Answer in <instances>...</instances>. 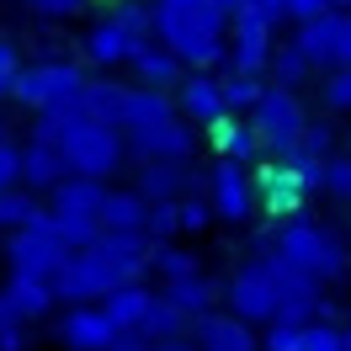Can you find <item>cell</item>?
Segmentation results:
<instances>
[{
    "instance_id": "cell-1",
    "label": "cell",
    "mask_w": 351,
    "mask_h": 351,
    "mask_svg": "<svg viewBox=\"0 0 351 351\" xmlns=\"http://www.w3.org/2000/svg\"><path fill=\"white\" fill-rule=\"evenodd\" d=\"M154 38L192 75H208L213 64L229 59V16H219L208 0H165V5H154Z\"/></svg>"
},
{
    "instance_id": "cell-2",
    "label": "cell",
    "mask_w": 351,
    "mask_h": 351,
    "mask_svg": "<svg viewBox=\"0 0 351 351\" xmlns=\"http://www.w3.org/2000/svg\"><path fill=\"white\" fill-rule=\"evenodd\" d=\"M271 256H277V261H287L293 271L314 277L319 287H325V282H341V277L351 271L346 240H341L335 229H325V223H314V219H287L282 229H277Z\"/></svg>"
},
{
    "instance_id": "cell-3",
    "label": "cell",
    "mask_w": 351,
    "mask_h": 351,
    "mask_svg": "<svg viewBox=\"0 0 351 351\" xmlns=\"http://www.w3.org/2000/svg\"><path fill=\"white\" fill-rule=\"evenodd\" d=\"M107 181H86V176H69L64 186L53 192V208H48V219H53V234L69 245V256L75 250H90V245L101 240L107 229H101V202H107Z\"/></svg>"
},
{
    "instance_id": "cell-4",
    "label": "cell",
    "mask_w": 351,
    "mask_h": 351,
    "mask_svg": "<svg viewBox=\"0 0 351 351\" xmlns=\"http://www.w3.org/2000/svg\"><path fill=\"white\" fill-rule=\"evenodd\" d=\"M250 128L261 133L266 154H277V160H293L298 144H304V128H308V112L298 101V90H282V86H266L261 107L250 112Z\"/></svg>"
},
{
    "instance_id": "cell-5",
    "label": "cell",
    "mask_w": 351,
    "mask_h": 351,
    "mask_svg": "<svg viewBox=\"0 0 351 351\" xmlns=\"http://www.w3.org/2000/svg\"><path fill=\"white\" fill-rule=\"evenodd\" d=\"M59 154H64L69 176H86V181H107L117 165H123V154H128V138L117 128H101V123H80V128L69 133L64 144H59Z\"/></svg>"
},
{
    "instance_id": "cell-6",
    "label": "cell",
    "mask_w": 351,
    "mask_h": 351,
    "mask_svg": "<svg viewBox=\"0 0 351 351\" xmlns=\"http://www.w3.org/2000/svg\"><path fill=\"white\" fill-rule=\"evenodd\" d=\"M5 261H11V277H38V282H53L69 261V245L53 234V219H38L32 229H16L5 240Z\"/></svg>"
},
{
    "instance_id": "cell-7",
    "label": "cell",
    "mask_w": 351,
    "mask_h": 351,
    "mask_svg": "<svg viewBox=\"0 0 351 351\" xmlns=\"http://www.w3.org/2000/svg\"><path fill=\"white\" fill-rule=\"evenodd\" d=\"M86 90V75L80 64H64V59H43V64H27L11 101H22L27 112H48V107H64V101H80Z\"/></svg>"
},
{
    "instance_id": "cell-8",
    "label": "cell",
    "mask_w": 351,
    "mask_h": 351,
    "mask_svg": "<svg viewBox=\"0 0 351 351\" xmlns=\"http://www.w3.org/2000/svg\"><path fill=\"white\" fill-rule=\"evenodd\" d=\"M223 304H229V314L240 319V325H277V282H271V261L266 256H256L250 266H240L234 277H229V287H223Z\"/></svg>"
},
{
    "instance_id": "cell-9",
    "label": "cell",
    "mask_w": 351,
    "mask_h": 351,
    "mask_svg": "<svg viewBox=\"0 0 351 351\" xmlns=\"http://www.w3.org/2000/svg\"><path fill=\"white\" fill-rule=\"evenodd\" d=\"M208 202H213V219L245 223L256 208H261L256 171H250V165H234V160H219V165L208 171Z\"/></svg>"
},
{
    "instance_id": "cell-10",
    "label": "cell",
    "mask_w": 351,
    "mask_h": 351,
    "mask_svg": "<svg viewBox=\"0 0 351 351\" xmlns=\"http://www.w3.org/2000/svg\"><path fill=\"white\" fill-rule=\"evenodd\" d=\"M271 59H277V48H271V22H266L261 11L245 5L240 16L229 22V75L261 80V69H271Z\"/></svg>"
},
{
    "instance_id": "cell-11",
    "label": "cell",
    "mask_w": 351,
    "mask_h": 351,
    "mask_svg": "<svg viewBox=\"0 0 351 351\" xmlns=\"http://www.w3.org/2000/svg\"><path fill=\"white\" fill-rule=\"evenodd\" d=\"M86 256L96 261V271L107 277L112 293H117V287H133L149 271V240H144V234H101Z\"/></svg>"
},
{
    "instance_id": "cell-12",
    "label": "cell",
    "mask_w": 351,
    "mask_h": 351,
    "mask_svg": "<svg viewBox=\"0 0 351 351\" xmlns=\"http://www.w3.org/2000/svg\"><path fill=\"white\" fill-rule=\"evenodd\" d=\"M266 261H271V282H277V325H314L325 314V287L277 256H266Z\"/></svg>"
},
{
    "instance_id": "cell-13",
    "label": "cell",
    "mask_w": 351,
    "mask_h": 351,
    "mask_svg": "<svg viewBox=\"0 0 351 351\" xmlns=\"http://www.w3.org/2000/svg\"><path fill=\"white\" fill-rule=\"evenodd\" d=\"M256 192H261V208H266V213L287 223V213H298V208H304V192H314V181H308L298 165L271 160V165L256 171Z\"/></svg>"
},
{
    "instance_id": "cell-14",
    "label": "cell",
    "mask_w": 351,
    "mask_h": 351,
    "mask_svg": "<svg viewBox=\"0 0 351 351\" xmlns=\"http://www.w3.org/2000/svg\"><path fill=\"white\" fill-rule=\"evenodd\" d=\"M128 138V149L144 154V165L154 160H165V165H186L192 160V128H186V117H171V123H154V128H138V133H123Z\"/></svg>"
},
{
    "instance_id": "cell-15",
    "label": "cell",
    "mask_w": 351,
    "mask_h": 351,
    "mask_svg": "<svg viewBox=\"0 0 351 351\" xmlns=\"http://www.w3.org/2000/svg\"><path fill=\"white\" fill-rule=\"evenodd\" d=\"M117 335H123V330L101 314V304L69 308L64 319H59V346H64V351H112V346H117Z\"/></svg>"
},
{
    "instance_id": "cell-16",
    "label": "cell",
    "mask_w": 351,
    "mask_h": 351,
    "mask_svg": "<svg viewBox=\"0 0 351 351\" xmlns=\"http://www.w3.org/2000/svg\"><path fill=\"white\" fill-rule=\"evenodd\" d=\"M112 287H107V277L96 271V261H90L86 250H75L64 261V271L53 277V298L59 304H69V308H90V304H101Z\"/></svg>"
},
{
    "instance_id": "cell-17",
    "label": "cell",
    "mask_w": 351,
    "mask_h": 351,
    "mask_svg": "<svg viewBox=\"0 0 351 351\" xmlns=\"http://www.w3.org/2000/svg\"><path fill=\"white\" fill-rule=\"evenodd\" d=\"M176 107L186 123H202V128H213L229 117V101H223V80L219 75H186L181 86H176Z\"/></svg>"
},
{
    "instance_id": "cell-18",
    "label": "cell",
    "mask_w": 351,
    "mask_h": 351,
    "mask_svg": "<svg viewBox=\"0 0 351 351\" xmlns=\"http://www.w3.org/2000/svg\"><path fill=\"white\" fill-rule=\"evenodd\" d=\"M133 192L154 208V202H181V197H192V192H202V181L186 171V165H165V160H154V165H138Z\"/></svg>"
},
{
    "instance_id": "cell-19",
    "label": "cell",
    "mask_w": 351,
    "mask_h": 351,
    "mask_svg": "<svg viewBox=\"0 0 351 351\" xmlns=\"http://www.w3.org/2000/svg\"><path fill=\"white\" fill-rule=\"evenodd\" d=\"M133 48H138V38L117 22V11H107V16H96V22L86 27V59H90V64H101V69L128 64Z\"/></svg>"
},
{
    "instance_id": "cell-20",
    "label": "cell",
    "mask_w": 351,
    "mask_h": 351,
    "mask_svg": "<svg viewBox=\"0 0 351 351\" xmlns=\"http://www.w3.org/2000/svg\"><path fill=\"white\" fill-rule=\"evenodd\" d=\"M64 181H69V165H64V154H59V144H38V138L22 144V186L32 197H38V192L53 197Z\"/></svg>"
},
{
    "instance_id": "cell-21",
    "label": "cell",
    "mask_w": 351,
    "mask_h": 351,
    "mask_svg": "<svg viewBox=\"0 0 351 351\" xmlns=\"http://www.w3.org/2000/svg\"><path fill=\"white\" fill-rule=\"evenodd\" d=\"M128 96L133 86H117V80H86V90H80V112H86L90 123H101V128H123L128 123Z\"/></svg>"
},
{
    "instance_id": "cell-22",
    "label": "cell",
    "mask_w": 351,
    "mask_h": 351,
    "mask_svg": "<svg viewBox=\"0 0 351 351\" xmlns=\"http://www.w3.org/2000/svg\"><path fill=\"white\" fill-rule=\"evenodd\" d=\"M208 138H213V149H219V160H234V165H256L266 154V144H261V133L250 128V117H223V123H213L208 128Z\"/></svg>"
},
{
    "instance_id": "cell-23",
    "label": "cell",
    "mask_w": 351,
    "mask_h": 351,
    "mask_svg": "<svg viewBox=\"0 0 351 351\" xmlns=\"http://www.w3.org/2000/svg\"><path fill=\"white\" fill-rule=\"evenodd\" d=\"M192 341L202 351H261V335L250 325H240L234 314H208L192 325Z\"/></svg>"
},
{
    "instance_id": "cell-24",
    "label": "cell",
    "mask_w": 351,
    "mask_h": 351,
    "mask_svg": "<svg viewBox=\"0 0 351 351\" xmlns=\"http://www.w3.org/2000/svg\"><path fill=\"white\" fill-rule=\"evenodd\" d=\"M128 64H133V75H138V86H149V90H171V86L186 80V64L160 43H138Z\"/></svg>"
},
{
    "instance_id": "cell-25",
    "label": "cell",
    "mask_w": 351,
    "mask_h": 351,
    "mask_svg": "<svg viewBox=\"0 0 351 351\" xmlns=\"http://www.w3.org/2000/svg\"><path fill=\"white\" fill-rule=\"evenodd\" d=\"M101 229L107 234H144L149 229V202L138 197L133 186H123V192L112 186L107 202H101Z\"/></svg>"
},
{
    "instance_id": "cell-26",
    "label": "cell",
    "mask_w": 351,
    "mask_h": 351,
    "mask_svg": "<svg viewBox=\"0 0 351 351\" xmlns=\"http://www.w3.org/2000/svg\"><path fill=\"white\" fill-rule=\"evenodd\" d=\"M149 304H154V293H149L144 282H133V287H117V293H107V298H101V314H107V319L123 330V335H138V325H144Z\"/></svg>"
},
{
    "instance_id": "cell-27",
    "label": "cell",
    "mask_w": 351,
    "mask_h": 351,
    "mask_svg": "<svg viewBox=\"0 0 351 351\" xmlns=\"http://www.w3.org/2000/svg\"><path fill=\"white\" fill-rule=\"evenodd\" d=\"M160 298L176 304L197 325V319H208V308H213V282H208V271H192V277H181V282H160Z\"/></svg>"
},
{
    "instance_id": "cell-28",
    "label": "cell",
    "mask_w": 351,
    "mask_h": 351,
    "mask_svg": "<svg viewBox=\"0 0 351 351\" xmlns=\"http://www.w3.org/2000/svg\"><path fill=\"white\" fill-rule=\"evenodd\" d=\"M0 298L16 308V319H22V325H27V319H43L48 308L59 304V298H53V282H38V277H11Z\"/></svg>"
},
{
    "instance_id": "cell-29",
    "label": "cell",
    "mask_w": 351,
    "mask_h": 351,
    "mask_svg": "<svg viewBox=\"0 0 351 351\" xmlns=\"http://www.w3.org/2000/svg\"><path fill=\"white\" fill-rule=\"evenodd\" d=\"M171 117H181V107H176V101L165 96V90L133 86V96H128V123H123V133L154 128V123H171Z\"/></svg>"
},
{
    "instance_id": "cell-30",
    "label": "cell",
    "mask_w": 351,
    "mask_h": 351,
    "mask_svg": "<svg viewBox=\"0 0 351 351\" xmlns=\"http://www.w3.org/2000/svg\"><path fill=\"white\" fill-rule=\"evenodd\" d=\"M138 335H144L149 346H160V341H176V335H192V319H186L176 304H165V298L154 293V304H149V314H144Z\"/></svg>"
},
{
    "instance_id": "cell-31",
    "label": "cell",
    "mask_w": 351,
    "mask_h": 351,
    "mask_svg": "<svg viewBox=\"0 0 351 351\" xmlns=\"http://www.w3.org/2000/svg\"><path fill=\"white\" fill-rule=\"evenodd\" d=\"M149 271H160V282H181V277H192L202 266H197V256L181 250V245H149Z\"/></svg>"
},
{
    "instance_id": "cell-32",
    "label": "cell",
    "mask_w": 351,
    "mask_h": 351,
    "mask_svg": "<svg viewBox=\"0 0 351 351\" xmlns=\"http://www.w3.org/2000/svg\"><path fill=\"white\" fill-rule=\"evenodd\" d=\"M330 160H335V128L330 123H308L304 144H298V154L287 165H330Z\"/></svg>"
},
{
    "instance_id": "cell-33",
    "label": "cell",
    "mask_w": 351,
    "mask_h": 351,
    "mask_svg": "<svg viewBox=\"0 0 351 351\" xmlns=\"http://www.w3.org/2000/svg\"><path fill=\"white\" fill-rule=\"evenodd\" d=\"M38 219H43V208H38L32 192H22V186H16V192H0V229L16 234V229H32Z\"/></svg>"
},
{
    "instance_id": "cell-34",
    "label": "cell",
    "mask_w": 351,
    "mask_h": 351,
    "mask_svg": "<svg viewBox=\"0 0 351 351\" xmlns=\"http://www.w3.org/2000/svg\"><path fill=\"white\" fill-rule=\"evenodd\" d=\"M266 86L261 80H250V75H223V101H229V112L240 117V112H256L261 107Z\"/></svg>"
},
{
    "instance_id": "cell-35",
    "label": "cell",
    "mask_w": 351,
    "mask_h": 351,
    "mask_svg": "<svg viewBox=\"0 0 351 351\" xmlns=\"http://www.w3.org/2000/svg\"><path fill=\"white\" fill-rule=\"evenodd\" d=\"M308 59L298 53V48L287 43V48H277V59H271V86H282V90H293V86H304V75H308Z\"/></svg>"
},
{
    "instance_id": "cell-36",
    "label": "cell",
    "mask_w": 351,
    "mask_h": 351,
    "mask_svg": "<svg viewBox=\"0 0 351 351\" xmlns=\"http://www.w3.org/2000/svg\"><path fill=\"white\" fill-rule=\"evenodd\" d=\"M117 22L128 27L138 43H154V5L149 0H123V5H117Z\"/></svg>"
},
{
    "instance_id": "cell-37",
    "label": "cell",
    "mask_w": 351,
    "mask_h": 351,
    "mask_svg": "<svg viewBox=\"0 0 351 351\" xmlns=\"http://www.w3.org/2000/svg\"><path fill=\"white\" fill-rule=\"evenodd\" d=\"M176 219H181V234H202L213 223V202L202 197V192H192V197L176 202Z\"/></svg>"
},
{
    "instance_id": "cell-38",
    "label": "cell",
    "mask_w": 351,
    "mask_h": 351,
    "mask_svg": "<svg viewBox=\"0 0 351 351\" xmlns=\"http://www.w3.org/2000/svg\"><path fill=\"white\" fill-rule=\"evenodd\" d=\"M298 351H346V335L330 319H314V325H304V346Z\"/></svg>"
},
{
    "instance_id": "cell-39",
    "label": "cell",
    "mask_w": 351,
    "mask_h": 351,
    "mask_svg": "<svg viewBox=\"0 0 351 351\" xmlns=\"http://www.w3.org/2000/svg\"><path fill=\"white\" fill-rule=\"evenodd\" d=\"M319 90H325V107L330 112H351V69H330Z\"/></svg>"
},
{
    "instance_id": "cell-40",
    "label": "cell",
    "mask_w": 351,
    "mask_h": 351,
    "mask_svg": "<svg viewBox=\"0 0 351 351\" xmlns=\"http://www.w3.org/2000/svg\"><path fill=\"white\" fill-rule=\"evenodd\" d=\"M22 186V149L0 133V192H16Z\"/></svg>"
},
{
    "instance_id": "cell-41",
    "label": "cell",
    "mask_w": 351,
    "mask_h": 351,
    "mask_svg": "<svg viewBox=\"0 0 351 351\" xmlns=\"http://www.w3.org/2000/svg\"><path fill=\"white\" fill-rule=\"evenodd\" d=\"M22 53H16V43L11 38H0V96H11L16 90V80H22Z\"/></svg>"
},
{
    "instance_id": "cell-42",
    "label": "cell",
    "mask_w": 351,
    "mask_h": 351,
    "mask_svg": "<svg viewBox=\"0 0 351 351\" xmlns=\"http://www.w3.org/2000/svg\"><path fill=\"white\" fill-rule=\"evenodd\" d=\"M325 192L341 197V202H351V154H335L325 165Z\"/></svg>"
},
{
    "instance_id": "cell-43",
    "label": "cell",
    "mask_w": 351,
    "mask_h": 351,
    "mask_svg": "<svg viewBox=\"0 0 351 351\" xmlns=\"http://www.w3.org/2000/svg\"><path fill=\"white\" fill-rule=\"evenodd\" d=\"M304 346V325H266L261 351H298Z\"/></svg>"
},
{
    "instance_id": "cell-44",
    "label": "cell",
    "mask_w": 351,
    "mask_h": 351,
    "mask_svg": "<svg viewBox=\"0 0 351 351\" xmlns=\"http://www.w3.org/2000/svg\"><path fill=\"white\" fill-rule=\"evenodd\" d=\"M330 11H341L335 0H287V16L298 27H308V22H319V16H330Z\"/></svg>"
},
{
    "instance_id": "cell-45",
    "label": "cell",
    "mask_w": 351,
    "mask_h": 351,
    "mask_svg": "<svg viewBox=\"0 0 351 351\" xmlns=\"http://www.w3.org/2000/svg\"><path fill=\"white\" fill-rule=\"evenodd\" d=\"M27 5H32L38 16H80L90 0H27Z\"/></svg>"
},
{
    "instance_id": "cell-46",
    "label": "cell",
    "mask_w": 351,
    "mask_h": 351,
    "mask_svg": "<svg viewBox=\"0 0 351 351\" xmlns=\"http://www.w3.org/2000/svg\"><path fill=\"white\" fill-rule=\"evenodd\" d=\"M250 11H261L266 22H277V16H287V0H250Z\"/></svg>"
},
{
    "instance_id": "cell-47",
    "label": "cell",
    "mask_w": 351,
    "mask_h": 351,
    "mask_svg": "<svg viewBox=\"0 0 351 351\" xmlns=\"http://www.w3.org/2000/svg\"><path fill=\"white\" fill-rule=\"evenodd\" d=\"M208 5H213L219 16H229V22H234V16H240V11L250 5V0H208Z\"/></svg>"
},
{
    "instance_id": "cell-48",
    "label": "cell",
    "mask_w": 351,
    "mask_h": 351,
    "mask_svg": "<svg viewBox=\"0 0 351 351\" xmlns=\"http://www.w3.org/2000/svg\"><path fill=\"white\" fill-rule=\"evenodd\" d=\"M154 351H202V346L192 341V335H176V341H160Z\"/></svg>"
},
{
    "instance_id": "cell-49",
    "label": "cell",
    "mask_w": 351,
    "mask_h": 351,
    "mask_svg": "<svg viewBox=\"0 0 351 351\" xmlns=\"http://www.w3.org/2000/svg\"><path fill=\"white\" fill-rule=\"evenodd\" d=\"M112 351H154L149 341H144V335H117V346Z\"/></svg>"
},
{
    "instance_id": "cell-50",
    "label": "cell",
    "mask_w": 351,
    "mask_h": 351,
    "mask_svg": "<svg viewBox=\"0 0 351 351\" xmlns=\"http://www.w3.org/2000/svg\"><path fill=\"white\" fill-rule=\"evenodd\" d=\"M341 335H346V351H351V325H341Z\"/></svg>"
},
{
    "instance_id": "cell-51",
    "label": "cell",
    "mask_w": 351,
    "mask_h": 351,
    "mask_svg": "<svg viewBox=\"0 0 351 351\" xmlns=\"http://www.w3.org/2000/svg\"><path fill=\"white\" fill-rule=\"evenodd\" d=\"M335 5H341V11H351V0H335Z\"/></svg>"
},
{
    "instance_id": "cell-52",
    "label": "cell",
    "mask_w": 351,
    "mask_h": 351,
    "mask_svg": "<svg viewBox=\"0 0 351 351\" xmlns=\"http://www.w3.org/2000/svg\"><path fill=\"white\" fill-rule=\"evenodd\" d=\"M149 5H165V0H149Z\"/></svg>"
}]
</instances>
